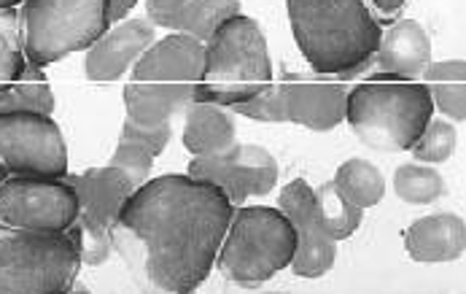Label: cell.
Masks as SVG:
<instances>
[{"label":"cell","instance_id":"1","mask_svg":"<svg viewBox=\"0 0 466 294\" xmlns=\"http://www.w3.org/2000/svg\"><path fill=\"white\" fill-rule=\"evenodd\" d=\"M235 206L200 178L159 176L127 198L111 227V248L148 289L189 294L216 265Z\"/></svg>","mask_w":466,"mask_h":294},{"label":"cell","instance_id":"2","mask_svg":"<svg viewBox=\"0 0 466 294\" xmlns=\"http://www.w3.org/2000/svg\"><path fill=\"white\" fill-rule=\"evenodd\" d=\"M286 11L316 74H345L375 57L383 27L364 0H286Z\"/></svg>","mask_w":466,"mask_h":294},{"label":"cell","instance_id":"3","mask_svg":"<svg viewBox=\"0 0 466 294\" xmlns=\"http://www.w3.org/2000/svg\"><path fill=\"white\" fill-rule=\"evenodd\" d=\"M205 68V44L170 33L154 41L135 63L133 78L125 86L127 117L140 125L170 122L195 103V89Z\"/></svg>","mask_w":466,"mask_h":294},{"label":"cell","instance_id":"4","mask_svg":"<svg viewBox=\"0 0 466 294\" xmlns=\"http://www.w3.org/2000/svg\"><path fill=\"white\" fill-rule=\"evenodd\" d=\"M434 117V100L420 81L370 74L345 97V119L353 133L378 151H407Z\"/></svg>","mask_w":466,"mask_h":294},{"label":"cell","instance_id":"5","mask_svg":"<svg viewBox=\"0 0 466 294\" xmlns=\"http://www.w3.org/2000/svg\"><path fill=\"white\" fill-rule=\"evenodd\" d=\"M269 81L272 63L262 27L257 19L235 14L205 41V68L195 100L232 108L259 95Z\"/></svg>","mask_w":466,"mask_h":294},{"label":"cell","instance_id":"6","mask_svg":"<svg viewBox=\"0 0 466 294\" xmlns=\"http://www.w3.org/2000/svg\"><path fill=\"white\" fill-rule=\"evenodd\" d=\"M297 232L280 208L238 206L227 224L216 262L221 276L240 289H259L278 270L289 268Z\"/></svg>","mask_w":466,"mask_h":294},{"label":"cell","instance_id":"7","mask_svg":"<svg viewBox=\"0 0 466 294\" xmlns=\"http://www.w3.org/2000/svg\"><path fill=\"white\" fill-rule=\"evenodd\" d=\"M81 270L76 235L0 224V294L67 292Z\"/></svg>","mask_w":466,"mask_h":294},{"label":"cell","instance_id":"8","mask_svg":"<svg viewBox=\"0 0 466 294\" xmlns=\"http://www.w3.org/2000/svg\"><path fill=\"white\" fill-rule=\"evenodd\" d=\"M30 66H52L89 49L108 27V0H25L19 11Z\"/></svg>","mask_w":466,"mask_h":294},{"label":"cell","instance_id":"9","mask_svg":"<svg viewBox=\"0 0 466 294\" xmlns=\"http://www.w3.org/2000/svg\"><path fill=\"white\" fill-rule=\"evenodd\" d=\"M66 181L78 195V219L70 232L78 240L81 265H103L111 257V227L137 187L111 165L89 167L76 176L66 173Z\"/></svg>","mask_w":466,"mask_h":294},{"label":"cell","instance_id":"10","mask_svg":"<svg viewBox=\"0 0 466 294\" xmlns=\"http://www.w3.org/2000/svg\"><path fill=\"white\" fill-rule=\"evenodd\" d=\"M0 162L8 176L66 178L67 147L52 114L33 108L0 114Z\"/></svg>","mask_w":466,"mask_h":294},{"label":"cell","instance_id":"11","mask_svg":"<svg viewBox=\"0 0 466 294\" xmlns=\"http://www.w3.org/2000/svg\"><path fill=\"white\" fill-rule=\"evenodd\" d=\"M78 219V195L66 178L8 176L0 184V224L67 232Z\"/></svg>","mask_w":466,"mask_h":294},{"label":"cell","instance_id":"12","mask_svg":"<svg viewBox=\"0 0 466 294\" xmlns=\"http://www.w3.org/2000/svg\"><path fill=\"white\" fill-rule=\"evenodd\" d=\"M375 63H364L359 68H350L345 74H294L283 71L278 76L280 97H283V114L286 122L302 125L316 133L334 130L345 119V97L350 86L372 74Z\"/></svg>","mask_w":466,"mask_h":294},{"label":"cell","instance_id":"13","mask_svg":"<svg viewBox=\"0 0 466 294\" xmlns=\"http://www.w3.org/2000/svg\"><path fill=\"white\" fill-rule=\"evenodd\" d=\"M187 173L218 187L235 208L254 195H269L278 184L275 157L257 144H232L218 154L195 157Z\"/></svg>","mask_w":466,"mask_h":294},{"label":"cell","instance_id":"14","mask_svg":"<svg viewBox=\"0 0 466 294\" xmlns=\"http://www.w3.org/2000/svg\"><path fill=\"white\" fill-rule=\"evenodd\" d=\"M280 211L289 217L297 232V251L291 259V270L299 279H321L334 268L337 240L327 232L321 208L316 200L313 187L305 178H294L278 195Z\"/></svg>","mask_w":466,"mask_h":294},{"label":"cell","instance_id":"15","mask_svg":"<svg viewBox=\"0 0 466 294\" xmlns=\"http://www.w3.org/2000/svg\"><path fill=\"white\" fill-rule=\"evenodd\" d=\"M154 44V25L146 19H122L108 27L89 49L84 60V76L89 81H116L140 60Z\"/></svg>","mask_w":466,"mask_h":294},{"label":"cell","instance_id":"16","mask_svg":"<svg viewBox=\"0 0 466 294\" xmlns=\"http://www.w3.org/2000/svg\"><path fill=\"white\" fill-rule=\"evenodd\" d=\"M372 63L378 74L418 81L431 63V38L415 19L394 22L380 35Z\"/></svg>","mask_w":466,"mask_h":294},{"label":"cell","instance_id":"17","mask_svg":"<svg viewBox=\"0 0 466 294\" xmlns=\"http://www.w3.org/2000/svg\"><path fill=\"white\" fill-rule=\"evenodd\" d=\"M404 248L415 262H456L466 248V221L459 214H431L412 221Z\"/></svg>","mask_w":466,"mask_h":294},{"label":"cell","instance_id":"18","mask_svg":"<svg viewBox=\"0 0 466 294\" xmlns=\"http://www.w3.org/2000/svg\"><path fill=\"white\" fill-rule=\"evenodd\" d=\"M235 144V117L216 103H192L184 122V147L195 157L218 154Z\"/></svg>","mask_w":466,"mask_h":294},{"label":"cell","instance_id":"19","mask_svg":"<svg viewBox=\"0 0 466 294\" xmlns=\"http://www.w3.org/2000/svg\"><path fill=\"white\" fill-rule=\"evenodd\" d=\"M420 84L429 89L434 106L453 122L466 119V63L464 60H442L429 63L420 74Z\"/></svg>","mask_w":466,"mask_h":294},{"label":"cell","instance_id":"20","mask_svg":"<svg viewBox=\"0 0 466 294\" xmlns=\"http://www.w3.org/2000/svg\"><path fill=\"white\" fill-rule=\"evenodd\" d=\"M332 184L348 203H353L361 211L378 206L386 195V178H383L380 167L361 157L342 162L334 173Z\"/></svg>","mask_w":466,"mask_h":294},{"label":"cell","instance_id":"21","mask_svg":"<svg viewBox=\"0 0 466 294\" xmlns=\"http://www.w3.org/2000/svg\"><path fill=\"white\" fill-rule=\"evenodd\" d=\"M235 14H240V0H189L176 16L173 30L205 44Z\"/></svg>","mask_w":466,"mask_h":294},{"label":"cell","instance_id":"22","mask_svg":"<svg viewBox=\"0 0 466 294\" xmlns=\"http://www.w3.org/2000/svg\"><path fill=\"white\" fill-rule=\"evenodd\" d=\"M16 108H33V111L52 114L55 95H52V86H49V78L44 74V68L27 63L25 74L19 76L16 84L0 89V114L16 111Z\"/></svg>","mask_w":466,"mask_h":294},{"label":"cell","instance_id":"23","mask_svg":"<svg viewBox=\"0 0 466 294\" xmlns=\"http://www.w3.org/2000/svg\"><path fill=\"white\" fill-rule=\"evenodd\" d=\"M25 68H27V55H25L22 16L16 8H3L0 11V89L16 84Z\"/></svg>","mask_w":466,"mask_h":294},{"label":"cell","instance_id":"24","mask_svg":"<svg viewBox=\"0 0 466 294\" xmlns=\"http://www.w3.org/2000/svg\"><path fill=\"white\" fill-rule=\"evenodd\" d=\"M394 192L410 206H429L445 195L442 176L429 165H400L394 173Z\"/></svg>","mask_w":466,"mask_h":294},{"label":"cell","instance_id":"25","mask_svg":"<svg viewBox=\"0 0 466 294\" xmlns=\"http://www.w3.org/2000/svg\"><path fill=\"white\" fill-rule=\"evenodd\" d=\"M313 192H316V200H319L321 219H324L327 232L332 235L334 240H345V238H350V235L359 229L364 211H361V208H356L353 203H348V200L337 192V187H334L332 181L321 184V187H319V189H313Z\"/></svg>","mask_w":466,"mask_h":294},{"label":"cell","instance_id":"26","mask_svg":"<svg viewBox=\"0 0 466 294\" xmlns=\"http://www.w3.org/2000/svg\"><path fill=\"white\" fill-rule=\"evenodd\" d=\"M459 144V133L451 122L445 119H429V125L423 127V133L415 138L412 144V157L426 162V165H440L445 159H451V154L456 151Z\"/></svg>","mask_w":466,"mask_h":294},{"label":"cell","instance_id":"27","mask_svg":"<svg viewBox=\"0 0 466 294\" xmlns=\"http://www.w3.org/2000/svg\"><path fill=\"white\" fill-rule=\"evenodd\" d=\"M154 154L148 151L146 147H140V144H135V141H127V138H119V147L114 151V157H111V167H116V170H122L130 181H133L135 187H140V184H146L148 181V176H151V167H154Z\"/></svg>","mask_w":466,"mask_h":294},{"label":"cell","instance_id":"28","mask_svg":"<svg viewBox=\"0 0 466 294\" xmlns=\"http://www.w3.org/2000/svg\"><path fill=\"white\" fill-rule=\"evenodd\" d=\"M119 138H127V141H135L140 147H146L154 157H159L167 141H170V122H159V125H140L135 119H125L122 125V136Z\"/></svg>","mask_w":466,"mask_h":294},{"label":"cell","instance_id":"29","mask_svg":"<svg viewBox=\"0 0 466 294\" xmlns=\"http://www.w3.org/2000/svg\"><path fill=\"white\" fill-rule=\"evenodd\" d=\"M187 3H189V0H146V11H148V19H151L154 25L173 30L176 16L181 14V8H184Z\"/></svg>","mask_w":466,"mask_h":294},{"label":"cell","instance_id":"30","mask_svg":"<svg viewBox=\"0 0 466 294\" xmlns=\"http://www.w3.org/2000/svg\"><path fill=\"white\" fill-rule=\"evenodd\" d=\"M378 22H391L400 16V11L407 5V0H364Z\"/></svg>","mask_w":466,"mask_h":294},{"label":"cell","instance_id":"31","mask_svg":"<svg viewBox=\"0 0 466 294\" xmlns=\"http://www.w3.org/2000/svg\"><path fill=\"white\" fill-rule=\"evenodd\" d=\"M137 0H108V22H122Z\"/></svg>","mask_w":466,"mask_h":294},{"label":"cell","instance_id":"32","mask_svg":"<svg viewBox=\"0 0 466 294\" xmlns=\"http://www.w3.org/2000/svg\"><path fill=\"white\" fill-rule=\"evenodd\" d=\"M19 3H22V0H0V11H3V8H16Z\"/></svg>","mask_w":466,"mask_h":294},{"label":"cell","instance_id":"33","mask_svg":"<svg viewBox=\"0 0 466 294\" xmlns=\"http://www.w3.org/2000/svg\"><path fill=\"white\" fill-rule=\"evenodd\" d=\"M5 178H8V170H5V165H3V162H0V184H3V181H5Z\"/></svg>","mask_w":466,"mask_h":294}]
</instances>
